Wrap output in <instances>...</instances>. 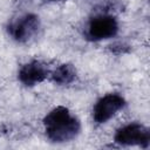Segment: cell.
<instances>
[{"label": "cell", "instance_id": "obj_5", "mask_svg": "<svg viewBox=\"0 0 150 150\" xmlns=\"http://www.w3.org/2000/svg\"><path fill=\"white\" fill-rule=\"evenodd\" d=\"M118 23L111 15H98L89 21L87 35L91 40H105L117 34Z\"/></svg>", "mask_w": 150, "mask_h": 150}, {"label": "cell", "instance_id": "obj_6", "mask_svg": "<svg viewBox=\"0 0 150 150\" xmlns=\"http://www.w3.org/2000/svg\"><path fill=\"white\" fill-rule=\"evenodd\" d=\"M48 70L39 61H32L21 67L19 70V80L25 86H35L47 77Z\"/></svg>", "mask_w": 150, "mask_h": 150}, {"label": "cell", "instance_id": "obj_4", "mask_svg": "<svg viewBox=\"0 0 150 150\" xmlns=\"http://www.w3.org/2000/svg\"><path fill=\"white\" fill-rule=\"evenodd\" d=\"M124 98L118 94L104 95L96 102L93 109V117L97 123H105L118 110H121L124 107Z\"/></svg>", "mask_w": 150, "mask_h": 150}, {"label": "cell", "instance_id": "obj_1", "mask_svg": "<svg viewBox=\"0 0 150 150\" xmlns=\"http://www.w3.org/2000/svg\"><path fill=\"white\" fill-rule=\"evenodd\" d=\"M43 125L47 137L55 143L71 141L77 136L81 129L80 121L71 115L68 108L56 107L43 118Z\"/></svg>", "mask_w": 150, "mask_h": 150}, {"label": "cell", "instance_id": "obj_7", "mask_svg": "<svg viewBox=\"0 0 150 150\" xmlns=\"http://www.w3.org/2000/svg\"><path fill=\"white\" fill-rule=\"evenodd\" d=\"M52 77H53V81L60 86H66V84H69L71 83L75 77H76V69L69 64V63H64V64H61L60 67H57L53 74H52Z\"/></svg>", "mask_w": 150, "mask_h": 150}, {"label": "cell", "instance_id": "obj_3", "mask_svg": "<svg viewBox=\"0 0 150 150\" xmlns=\"http://www.w3.org/2000/svg\"><path fill=\"white\" fill-rule=\"evenodd\" d=\"M39 28V18L35 14H25L9 23L8 33L18 42H27L38 33Z\"/></svg>", "mask_w": 150, "mask_h": 150}, {"label": "cell", "instance_id": "obj_2", "mask_svg": "<svg viewBox=\"0 0 150 150\" xmlns=\"http://www.w3.org/2000/svg\"><path fill=\"white\" fill-rule=\"evenodd\" d=\"M115 142L122 145H139L142 148H148L150 144V130L143 124L130 123L116 131Z\"/></svg>", "mask_w": 150, "mask_h": 150}, {"label": "cell", "instance_id": "obj_8", "mask_svg": "<svg viewBox=\"0 0 150 150\" xmlns=\"http://www.w3.org/2000/svg\"><path fill=\"white\" fill-rule=\"evenodd\" d=\"M49 1H62V0H49Z\"/></svg>", "mask_w": 150, "mask_h": 150}]
</instances>
